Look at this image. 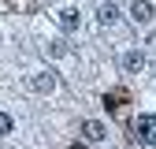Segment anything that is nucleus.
Listing matches in <instances>:
<instances>
[{
    "instance_id": "f257e3e1",
    "label": "nucleus",
    "mask_w": 156,
    "mask_h": 149,
    "mask_svg": "<svg viewBox=\"0 0 156 149\" xmlns=\"http://www.w3.org/2000/svg\"><path fill=\"white\" fill-rule=\"evenodd\" d=\"M134 134L145 145H156V116H138L134 119Z\"/></svg>"
},
{
    "instance_id": "f03ea898",
    "label": "nucleus",
    "mask_w": 156,
    "mask_h": 149,
    "mask_svg": "<svg viewBox=\"0 0 156 149\" xmlns=\"http://www.w3.org/2000/svg\"><path fill=\"white\" fill-rule=\"evenodd\" d=\"M30 89L34 93H52L56 89V71H37V74H30Z\"/></svg>"
},
{
    "instance_id": "7ed1b4c3",
    "label": "nucleus",
    "mask_w": 156,
    "mask_h": 149,
    "mask_svg": "<svg viewBox=\"0 0 156 149\" xmlns=\"http://www.w3.org/2000/svg\"><path fill=\"white\" fill-rule=\"evenodd\" d=\"M130 19L138 26H149L152 23V4H149V0H134V4H130Z\"/></svg>"
},
{
    "instance_id": "20e7f679",
    "label": "nucleus",
    "mask_w": 156,
    "mask_h": 149,
    "mask_svg": "<svg viewBox=\"0 0 156 149\" xmlns=\"http://www.w3.org/2000/svg\"><path fill=\"white\" fill-rule=\"evenodd\" d=\"M56 23H60V30H78V26H82V15H78V8H63L60 15H56Z\"/></svg>"
},
{
    "instance_id": "39448f33",
    "label": "nucleus",
    "mask_w": 156,
    "mask_h": 149,
    "mask_svg": "<svg viewBox=\"0 0 156 149\" xmlns=\"http://www.w3.org/2000/svg\"><path fill=\"white\" fill-rule=\"evenodd\" d=\"M141 67H145V52H138V49H130V52L123 56V71H126V74H138Z\"/></svg>"
},
{
    "instance_id": "423d86ee",
    "label": "nucleus",
    "mask_w": 156,
    "mask_h": 149,
    "mask_svg": "<svg viewBox=\"0 0 156 149\" xmlns=\"http://www.w3.org/2000/svg\"><path fill=\"white\" fill-rule=\"evenodd\" d=\"M82 134H86L89 142H104V138H108V130H104V123H97V119H86V123H82Z\"/></svg>"
},
{
    "instance_id": "0eeeda50",
    "label": "nucleus",
    "mask_w": 156,
    "mask_h": 149,
    "mask_svg": "<svg viewBox=\"0 0 156 149\" xmlns=\"http://www.w3.org/2000/svg\"><path fill=\"white\" fill-rule=\"evenodd\" d=\"M97 23H101V26H115V23H119V8H115V4H104L101 11H97Z\"/></svg>"
},
{
    "instance_id": "6e6552de",
    "label": "nucleus",
    "mask_w": 156,
    "mask_h": 149,
    "mask_svg": "<svg viewBox=\"0 0 156 149\" xmlns=\"http://www.w3.org/2000/svg\"><path fill=\"white\" fill-rule=\"evenodd\" d=\"M45 56H67V45H60V41H48V45H45Z\"/></svg>"
},
{
    "instance_id": "1a4fd4ad",
    "label": "nucleus",
    "mask_w": 156,
    "mask_h": 149,
    "mask_svg": "<svg viewBox=\"0 0 156 149\" xmlns=\"http://www.w3.org/2000/svg\"><path fill=\"white\" fill-rule=\"evenodd\" d=\"M11 130H15V119L8 112H0V134H11Z\"/></svg>"
}]
</instances>
